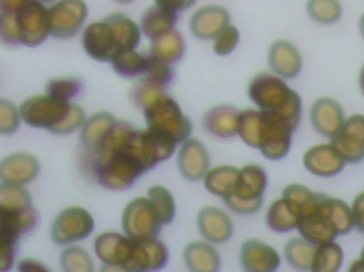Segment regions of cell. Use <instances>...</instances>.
<instances>
[{
	"mask_svg": "<svg viewBox=\"0 0 364 272\" xmlns=\"http://www.w3.org/2000/svg\"><path fill=\"white\" fill-rule=\"evenodd\" d=\"M177 145L127 121H117L96 151L87 152L95 181L105 190H129L159 163L170 160Z\"/></svg>",
	"mask_w": 364,
	"mask_h": 272,
	"instance_id": "obj_1",
	"label": "cell"
},
{
	"mask_svg": "<svg viewBox=\"0 0 364 272\" xmlns=\"http://www.w3.org/2000/svg\"><path fill=\"white\" fill-rule=\"evenodd\" d=\"M247 96L257 109L272 115L294 132L301 123L303 102L284 79L273 72H260L248 83Z\"/></svg>",
	"mask_w": 364,
	"mask_h": 272,
	"instance_id": "obj_2",
	"label": "cell"
},
{
	"mask_svg": "<svg viewBox=\"0 0 364 272\" xmlns=\"http://www.w3.org/2000/svg\"><path fill=\"white\" fill-rule=\"evenodd\" d=\"M19 112L26 125L57 136L78 131L87 119L85 109L76 102L60 99L47 93L23 100Z\"/></svg>",
	"mask_w": 364,
	"mask_h": 272,
	"instance_id": "obj_3",
	"label": "cell"
},
{
	"mask_svg": "<svg viewBox=\"0 0 364 272\" xmlns=\"http://www.w3.org/2000/svg\"><path fill=\"white\" fill-rule=\"evenodd\" d=\"M145 123L149 131L181 145L190 138L193 124L184 114L178 102L168 93L156 98L143 110Z\"/></svg>",
	"mask_w": 364,
	"mask_h": 272,
	"instance_id": "obj_4",
	"label": "cell"
},
{
	"mask_svg": "<svg viewBox=\"0 0 364 272\" xmlns=\"http://www.w3.org/2000/svg\"><path fill=\"white\" fill-rule=\"evenodd\" d=\"M95 229V219L87 209L78 205L66 207L58 214L50 227L51 241L68 246L85 241Z\"/></svg>",
	"mask_w": 364,
	"mask_h": 272,
	"instance_id": "obj_5",
	"label": "cell"
},
{
	"mask_svg": "<svg viewBox=\"0 0 364 272\" xmlns=\"http://www.w3.org/2000/svg\"><path fill=\"white\" fill-rule=\"evenodd\" d=\"M162 227L164 224L149 197L132 199L122 214L123 233L132 239L158 237Z\"/></svg>",
	"mask_w": 364,
	"mask_h": 272,
	"instance_id": "obj_6",
	"label": "cell"
},
{
	"mask_svg": "<svg viewBox=\"0 0 364 272\" xmlns=\"http://www.w3.org/2000/svg\"><path fill=\"white\" fill-rule=\"evenodd\" d=\"M51 36L70 40L81 33L89 18L85 0H55L48 4Z\"/></svg>",
	"mask_w": 364,
	"mask_h": 272,
	"instance_id": "obj_7",
	"label": "cell"
},
{
	"mask_svg": "<svg viewBox=\"0 0 364 272\" xmlns=\"http://www.w3.org/2000/svg\"><path fill=\"white\" fill-rule=\"evenodd\" d=\"M21 44L34 48L51 36L48 4L41 0H28L17 11Z\"/></svg>",
	"mask_w": 364,
	"mask_h": 272,
	"instance_id": "obj_8",
	"label": "cell"
},
{
	"mask_svg": "<svg viewBox=\"0 0 364 272\" xmlns=\"http://www.w3.org/2000/svg\"><path fill=\"white\" fill-rule=\"evenodd\" d=\"M80 34L83 51L94 61L110 63L121 50L106 18L87 23Z\"/></svg>",
	"mask_w": 364,
	"mask_h": 272,
	"instance_id": "obj_9",
	"label": "cell"
},
{
	"mask_svg": "<svg viewBox=\"0 0 364 272\" xmlns=\"http://www.w3.org/2000/svg\"><path fill=\"white\" fill-rule=\"evenodd\" d=\"M134 239L124 233L105 231L94 239V254L111 271H126L132 256Z\"/></svg>",
	"mask_w": 364,
	"mask_h": 272,
	"instance_id": "obj_10",
	"label": "cell"
},
{
	"mask_svg": "<svg viewBox=\"0 0 364 272\" xmlns=\"http://www.w3.org/2000/svg\"><path fill=\"white\" fill-rule=\"evenodd\" d=\"M170 261L168 246L158 237L134 239L132 256L127 272H151L162 271Z\"/></svg>",
	"mask_w": 364,
	"mask_h": 272,
	"instance_id": "obj_11",
	"label": "cell"
},
{
	"mask_svg": "<svg viewBox=\"0 0 364 272\" xmlns=\"http://www.w3.org/2000/svg\"><path fill=\"white\" fill-rule=\"evenodd\" d=\"M331 139L346 163H360L364 160V115L353 114L346 119Z\"/></svg>",
	"mask_w": 364,
	"mask_h": 272,
	"instance_id": "obj_12",
	"label": "cell"
},
{
	"mask_svg": "<svg viewBox=\"0 0 364 272\" xmlns=\"http://www.w3.org/2000/svg\"><path fill=\"white\" fill-rule=\"evenodd\" d=\"M230 21V13L225 6L205 4L193 11L188 19V30L197 40H212Z\"/></svg>",
	"mask_w": 364,
	"mask_h": 272,
	"instance_id": "obj_13",
	"label": "cell"
},
{
	"mask_svg": "<svg viewBox=\"0 0 364 272\" xmlns=\"http://www.w3.org/2000/svg\"><path fill=\"white\" fill-rule=\"evenodd\" d=\"M196 224L201 237L213 245L228 243L235 232V226L228 213L214 205L199 210Z\"/></svg>",
	"mask_w": 364,
	"mask_h": 272,
	"instance_id": "obj_14",
	"label": "cell"
},
{
	"mask_svg": "<svg viewBox=\"0 0 364 272\" xmlns=\"http://www.w3.org/2000/svg\"><path fill=\"white\" fill-rule=\"evenodd\" d=\"M240 264L246 272H274L282 265L279 252L257 239H246L240 248Z\"/></svg>",
	"mask_w": 364,
	"mask_h": 272,
	"instance_id": "obj_15",
	"label": "cell"
},
{
	"mask_svg": "<svg viewBox=\"0 0 364 272\" xmlns=\"http://www.w3.org/2000/svg\"><path fill=\"white\" fill-rule=\"evenodd\" d=\"M177 168L186 181L203 180L210 168V156L203 141L190 137L181 143L177 153Z\"/></svg>",
	"mask_w": 364,
	"mask_h": 272,
	"instance_id": "obj_16",
	"label": "cell"
},
{
	"mask_svg": "<svg viewBox=\"0 0 364 272\" xmlns=\"http://www.w3.org/2000/svg\"><path fill=\"white\" fill-rule=\"evenodd\" d=\"M303 164L316 177L331 178L343 170L346 161L333 143H318L304 153Z\"/></svg>",
	"mask_w": 364,
	"mask_h": 272,
	"instance_id": "obj_17",
	"label": "cell"
},
{
	"mask_svg": "<svg viewBox=\"0 0 364 272\" xmlns=\"http://www.w3.org/2000/svg\"><path fill=\"white\" fill-rule=\"evenodd\" d=\"M40 171V161L29 152H13L0 160V182L25 185L34 181Z\"/></svg>",
	"mask_w": 364,
	"mask_h": 272,
	"instance_id": "obj_18",
	"label": "cell"
},
{
	"mask_svg": "<svg viewBox=\"0 0 364 272\" xmlns=\"http://www.w3.org/2000/svg\"><path fill=\"white\" fill-rule=\"evenodd\" d=\"M267 62L272 72L284 80L296 78L303 70L301 51L288 40H275L271 45Z\"/></svg>",
	"mask_w": 364,
	"mask_h": 272,
	"instance_id": "obj_19",
	"label": "cell"
},
{
	"mask_svg": "<svg viewBox=\"0 0 364 272\" xmlns=\"http://www.w3.org/2000/svg\"><path fill=\"white\" fill-rule=\"evenodd\" d=\"M241 110L228 104H220L210 108L203 114L201 125L205 134L220 141L237 136V121Z\"/></svg>",
	"mask_w": 364,
	"mask_h": 272,
	"instance_id": "obj_20",
	"label": "cell"
},
{
	"mask_svg": "<svg viewBox=\"0 0 364 272\" xmlns=\"http://www.w3.org/2000/svg\"><path fill=\"white\" fill-rule=\"evenodd\" d=\"M310 121L318 134L331 138L343 125L346 115L339 102L333 98L323 97L312 106Z\"/></svg>",
	"mask_w": 364,
	"mask_h": 272,
	"instance_id": "obj_21",
	"label": "cell"
},
{
	"mask_svg": "<svg viewBox=\"0 0 364 272\" xmlns=\"http://www.w3.org/2000/svg\"><path fill=\"white\" fill-rule=\"evenodd\" d=\"M303 211L292 199L282 196L269 205L265 213V224L269 230L279 234L296 230Z\"/></svg>",
	"mask_w": 364,
	"mask_h": 272,
	"instance_id": "obj_22",
	"label": "cell"
},
{
	"mask_svg": "<svg viewBox=\"0 0 364 272\" xmlns=\"http://www.w3.org/2000/svg\"><path fill=\"white\" fill-rule=\"evenodd\" d=\"M269 184L264 167L257 163H248L240 168L235 192L230 196L241 200H264V192Z\"/></svg>",
	"mask_w": 364,
	"mask_h": 272,
	"instance_id": "obj_23",
	"label": "cell"
},
{
	"mask_svg": "<svg viewBox=\"0 0 364 272\" xmlns=\"http://www.w3.org/2000/svg\"><path fill=\"white\" fill-rule=\"evenodd\" d=\"M117 119L108 111H100L85 119L80 128V143L85 152H94L105 143Z\"/></svg>",
	"mask_w": 364,
	"mask_h": 272,
	"instance_id": "obj_24",
	"label": "cell"
},
{
	"mask_svg": "<svg viewBox=\"0 0 364 272\" xmlns=\"http://www.w3.org/2000/svg\"><path fill=\"white\" fill-rule=\"evenodd\" d=\"M183 262L192 272H216L222 266V259L213 244L193 241L183 249Z\"/></svg>",
	"mask_w": 364,
	"mask_h": 272,
	"instance_id": "obj_25",
	"label": "cell"
},
{
	"mask_svg": "<svg viewBox=\"0 0 364 272\" xmlns=\"http://www.w3.org/2000/svg\"><path fill=\"white\" fill-rule=\"evenodd\" d=\"M296 230L303 239L316 246L335 241L339 235L318 210V200L316 209L301 217Z\"/></svg>",
	"mask_w": 364,
	"mask_h": 272,
	"instance_id": "obj_26",
	"label": "cell"
},
{
	"mask_svg": "<svg viewBox=\"0 0 364 272\" xmlns=\"http://www.w3.org/2000/svg\"><path fill=\"white\" fill-rule=\"evenodd\" d=\"M318 210L322 215L331 222L339 235H346L353 230L352 207L339 198L318 194Z\"/></svg>",
	"mask_w": 364,
	"mask_h": 272,
	"instance_id": "obj_27",
	"label": "cell"
},
{
	"mask_svg": "<svg viewBox=\"0 0 364 272\" xmlns=\"http://www.w3.org/2000/svg\"><path fill=\"white\" fill-rule=\"evenodd\" d=\"M110 25L119 49H136L142 42L140 23L123 12H114L105 17Z\"/></svg>",
	"mask_w": 364,
	"mask_h": 272,
	"instance_id": "obj_28",
	"label": "cell"
},
{
	"mask_svg": "<svg viewBox=\"0 0 364 272\" xmlns=\"http://www.w3.org/2000/svg\"><path fill=\"white\" fill-rule=\"evenodd\" d=\"M178 23V14L154 4L144 11L140 18L143 36L153 40L161 34L166 33L176 28Z\"/></svg>",
	"mask_w": 364,
	"mask_h": 272,
	"instance_id": "obj_29",
	"label": "cell"
},
{
	"mask_svg": "<svg viewBox=\"0 0 364 272\" xmlns=\"http://www.w3.org/2000/svg\"><path fill=\"white\" fill-rule=\"evenodd\" d=\"M186 50L184 36L175 28L151 40L149 53L162 61L175 65L183 59Z\"/></svg>",
	"mask_w": 364,
	"mask_h": 272,
	"instance_id": "obj_30",
	"label": "cell"
},
{
	"mask_svg": "<svg viewBox=\"0 0 364 272\" xmlns=\"http://www.w3.org/2000/svg\"><path fill=\"white\" fill-rule=\"evenodd\" d=\"M240 168L232 165H220L209 168L203 175V186L210 194L224 199L235 192Z\"/></svg>",
	"mask_w": 364,
	"mask_h": 272,
	"instance_id": "obj_31",
	"label": "cell"
},
{
	"mask_svg": "<svg viewBox=\"0 0 364 272\" xmlns=\"http://www.w3.org/2000/svg\"><path fill=\"white\" fill-rule=\"evenodd\" d=\"M147 53H141L136 49H122L111 60L113 72L124 79L142 78L146 70Z\"/></svg>",
	"mask_w": 364,
	"mask_h": 272,
	"instance_id": "obj_32",
	"label": "cell"
},
{
	"mask_svg": "<svg viewBox=\"0 0 364 272\" xmlns=\"http://www.w3.org/2000/svg\"><path fill=\"white\" fill-rule=\"evenodd\" d=\"M316 245L306 241L303 237H294L287 241L284 254L287 262L293 268L301 271H311Z\"/></svg>",
	"mask_w": 364,
	"mask_h": 272,
	"instance_id": "obj_33",
	"label": "cell"
},
{
	"mask_svg": "<svg viewBox=\"0 0 364 272\" xmlns=\"http://www.w3.org/2000/svg\"><path fill=\"white\" fill-rule=\"evenodd\" d=\"M343 250L336 241L316 246L314 259H312L311 271H339L343 263Z\"/></svg>",
	"mask_w": 364,
	"mask_h": 272,
	"instance_id": "obj_34",
	"label": "cell"
},
{
	"mask_svg": "<svg viewBox=\"0 0 364 272\" xmlns=\"http://www.w3.org/2000/svg\"><path fill=\"white\" fill-rule=\"evenodd\" d=\"M147 197L153 203L164 226L172 224L176 217V202L171 190L166 186L155 184L147 190Z\"/></svg>",
	"mask_w": 364,
	"mask_h": 272,
	"instance_id": "obj_35",
	"label": "cell"
},
{
	"mask_svg": "<svg viewBox=\"0 0 364 272\" xmlns=\"http://www.w3.org/2000/svg\"><path fill=\"white\" fill-rule=\"evenodd\" d=\"M306 11L316 23L333 25L341 18L343 6L340 0H307Z\"/></svg>",
	"mask_w": 364,
	"mask_h": 272,
	"instance_id": "obj_36",
	"label": "cell"
},
{
	"mask_svg": "<svg viewBox=\"0 0 364 272\" xmlns=\"http://www.w3.org/2000/svg\"><path fill=\"white\" fill-rule=\"evenodd\" d=\"M60 265L65 272H93L95 265L91 254L81 246H65L60 256Z\"/></svg>",
	"mask_w": 364,
	"mask_h": 272,
	"instance_id": "obj_37",
	"label": "cell"
},
{
	"mask_svg": "<svg viewBox=\"0 0 364 272\" xmlns=\"http://www.w3.org/2000/svg\"><path fill=\"white\" fill-rule=\"evenodd\" d=\"M85 83L79 77H53L46 83V93L53 97L64 100H73L82 93Z\"/></svg>",
	"mask_w": 364,
	"mask_h": 272,
	"instance_id": "obj_38",
	"label": "cell"
},
{
	"mask_svg": "<svg viewBox=\"0 0 364 272\" xmlns=\"http://www.w3.org/2000/svg\"><path fill=\"white\" fill-rule=\"evenodd\" d=\"M0 205L13 210L30 207L31 195L23 185L0 182Z\"/></svg>",
	"mask_w": 364,
	"mask_h": 272,
	"instance_id": "obj_39",
	"label": "cell"
},
{
	"mask_svg": "<svg viewBox=\"0 0 364 272\" xmlns=\"http://www.w3.org/2000/svg\"><path fill=\"white\" fill-rule=\"evenodd\" d=\"M164 93H168L166 87L156 85L147 79L141 78L130 91V98L132 104L143 111L156 98Z\"/></svg>",
	"mask_w": 364,
	"mask_h": 272,
	"instance_id": "obj_40",
	"label": "cell"
},
{
	"mask_svg": "<svg viewBox=\"0 0 364 272\" xmlns=\"http://www.w3.org/2000/svg\"><path fill=\"white\" fill-rule=\"evenodd\" d=\"M147 55H149V59H147L146 70L142 78L147 79L161 87H168L174 80L175 72L173 67L174 65L154 57L149 53H147Z\"/></svg>",
	"mask_w": 364,
	"mask_h": 272,
	"instance_id": "obj_41",
	"label": "cell"
},
{
	"mask_svg": "<svg viewBox=\"0 0 364 272\" xmlns=\"http://www.w3.org/2000/svg\"><path fill=\"white\" fill-rule=\"evenodd\" d=\"M19 107L6 98L0 97V136H10L21 127Z\"/></svg>",
	"mask_w": 364,
	"mask_h": 272,
	"instance_id": "obj_42",
	"label": "cell"
},
{
	"mask_svg": "<svg viewBox=\"0 0 364 272\" xmlns=\"http://www.w3.org/2000/svg\"><path fill=\"white\" fill-rule=\"evenodd\" d=\"M241 40L240 30L235 25L229 23L212 40V49L218 57H227L237 49Z\"/></svg>",
	"mask_w": 364,
	"mask_h": 272,
	"instance_id": "obj_43",
	"label": "cell"
},
{
	"mask_svg": "<svg viewBox=\"0 0 364 272\" xmlns=\"http://www.w3.org/2000/svg\"><path fill=\"white\" fill-rule=\"evenodd\" d=\"M0 42L6 46L21 45L16 12L0 11Z\"/></svg>",
	"mask_w": 364,
	"mask_h": 272,
	"instance_id": "obj_44",
	"label": "cell"
},
{
	"mask_svg": "<svg viewBox=\"0 0 364 272\" xmlns=\"http://www.w3.org/2000/svg\"><path fill=\"white\" fill-rule=\"evenodd\" d=\"M225 205L237 215L250 216L258 213L263 207L264 200L245 201L235 196H228L223 199Z\"/></svg>",
	"mask_w": 364,
	"mask_h": 272,
	"instance_id": "obj_45",
	"label": "cell"
},
{
	"mask_svg": "<svg viewBox=\"0 0 364 272\" xmlns=\"http://www.w3.org/2000/svg\"><path fill=\"white\" fill-rule=\"evenodd\" d=\"M350 207L355 228L364 233V192L356 196Z\"/></svg>",
	"mask_w": 364,
	"mask_h": 272,
	"instance_id": "obj_46",
	"label": "cell"
},
{
	"mask_svg": "<svg viewBox=\"0 0 364 272\" xmlns=\"http://www.w3.org/2000/svg\"><path fill=\"white\" fill-rule=\"evenodd\" d=\"M155 4L179 14L196 4L197 0H154Z\"/></svg>",
	"mask_w": 364,
	"mask_h": 272,
	"instance_id": "obj_47",
	"label": "cell"
},
{
	"mask_svg": "<svg viewBox=\"0 0 364 272\" xmlns=\"http://www.w3.org/2000/svg\"><path fill=\"white\" fill-rule=\"evenodd\" d=\"M17 271L21 272H42L48 271L44 263L36 260V259L26 258L17 263Z\"/></svg>",
	"mask_w": 364,
	"mask_h": 272,
	"instance_id": "obj_48",
	"label": "cell"
},
{
	"mask_svg": "<svg viewBox=\"0 0 364 272\" xmlns=\"http://www.w3.org/2000/svg\"><path fill=\"white\" fill-rule=\"evenodd\" d=\"M28 0H0V11L17 12Z\"/></svg>",
	"mask_w": 364,
	"mask_h": 272,
	"instance_id": "obj_49",
	"label": "cell"
},
{
	"mask_svg": "<svg viewBox=\"0 0 364 272\" xmlns=\"http://www.w3.org/2000/svg\"><path fill=\"white\" fill-rule=\"evenodd\" d=\"M348 271L350 272H364V247L361 250V258L355 261Z\"/></svg>",
	"mask_w": 364,
	"mask_h": 272,
	"instance_id": "obj_50",
	"label": "cell"
},
{
	"mask_svg": "<svg viewBox=\"0 0 364 272\" xmlns=\"http://www.w3.org/2000/svg\"><path fill=\"white\" fill-rule=\"evenodd\" d=\"M359 85H360L361 91L364 94V65L361 68L360 72H359Z\"/></svg>",
	"mask_w": 364,
	"mask_h": 272,
	"instance_id": "obj_51",
	"label": "cell"
},
{
	"mask_svg": "<svg viewBox=\"0 0 364 272\" xmlns=\"http://www.w3.org/2000/svg\"><path fill=\"white\" fill-rule=\"evenodd\" d=\"M359 30H360L361 36L364 38V12L361 15L360 21H359Z\"/></svg>",
	"mask_w": 364,
	"mask_h": 272,
	"instance_id": "obj_52",
	"label": "cell"
},
{
	"mask_svg": "<svg viewBox=\"0 0 364 272\" xmlns=\"http://www.w3.org/2000/svg\"><path fill=\"white\" fill-rule=\"evenodd\" d=\"M114 1L119 4H129L134 2V0H114Z\"/></svg>",
	"mask_w": 364,
	"mask_h": 272,
	"instance_id": "obj_53",
	"label": "cell"
},
{
	"mask_svg": "<svg viewBox=\"0 0 364 272\" xmlns=\"http://www.w3.org/2000/svg\"><path fill=\"white\" fill-rule=\"evenodd\" d=\"M41 1L45 2V4H49L51 2L55 1V0H41Z\"/></svg>",
	"mask_w": 364,
	"mask_h": 272,
	"instance_id": "obj_54",
	"label": "cell"
}]
</instances>
